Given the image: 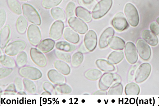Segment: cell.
Returning <instances> with one entry per match:
<instances>
[{
  "instance_id": "cell-22",
  "label": "cell",
  "mask_w": 159,
  "mask_h": 106,
  "mask_svg": "<svg viewBox=\"0 0 159 106\" xmlns=\"http://www.w3.org/2000/svg\"><path fill=\"white\" fill-rule=\"evenodd\" d=\"M96 64L98 69L105 72H113L116 69L113 64L103 59L97 60L96 62Z\"/></svg>"
},
{
  "instance_id": "cell-15",
  "label": "cell",
  "mask_w": 159,
  "mask_h": 106,
  "mask_svg": "<svg viewBox=\"0 0 159 106\" xmlns=\"http://www.w3.org/2000/svg\"><path fill=\"white\" fill-rule=\"evenodd\" d=\"M98 42L97 36L93 30H90L86 34L84 43L86 48L90 52L94 51L96 48Z\"/></svg>"
},
{
  "instance_id": "cell-39",
  "label": "cell",
  "mask_w": 159,
  "mask_h": 106,
  "mask_svg": "<svg viewBox=\"0 0 159 106\" xmlns=\"http://www.w3.org/2000/svg\"><path fill=\"white\" fill-rule=\"evenodd\" d=\"M62 0H43L42 5L46 9H50L58 6L62 2Z\"/></svg>"
},
{
  "instance_id": "cell-4",
  "label": "cell",
  "mask_w": 159,
  "mask_h": 106,
  "mask_svg": "<svg viewBox=\"0 0 159 106\" xmlns=\"http://www.w3.org/2000/svg\"><path fill=\"white\" fill-rule=\"evenodd\" d=\"M152 66L149 63L145 62L141 64L136 72L135 80L137 83H141L147 80L152 71Z\"/></svg>"
},
{
  "instance_id": "cell-5",
  "label": "cell",
  "mask_w": 159,
  "mask_h": 106,
  "mask_svg": "<svg viewBox=\"0 0 159 106\" xmlns=\"http://www.w3.org/2000/svg\"><path fill=\"white\" fill-rule=\"evenodd\" d=\"M125 14L130 25L136 27L139 23V18L138 11L133 4L127 3L125 8Z\"/></svg>"
},
{
  "instance_id": "cell-1",
  "label": "cell",
  "mask_w": 159,
  "mask_h": 106,
  "mask_svg": "<svg viewBox=\"0 0 159 106\" xmlns=\"http://www.w3.org/2000/svg\"><path fill=\"white\" fill-rule=\"evenodd\" d=\"M23 15L29 22L34 24L39 25L42 23V20L39 13L32 5L24 3L22 5Z\"/></svg>"
},
{
  "instance_id": "cell-33",
  "label": "cell",
  "mask_w": 159,
  "mask_h": 106,
  "mask_svg": "<svg viewBox=\"0 0 159 106\" xmlns=\"http://www.w3.org/2000/svg\"><path fill=\"white\" fill-rule=\"evenodd\" d=\"M7 3L10 10L18 15L22 14V9L20 4L17 0H7Z\"/></svg>"
},
{
  "instance_id": "cell-53",
  "label": "cell",
  "mask_w": 159,
  "mask_h": 106,
  "mask_svg": "<svg viewBox=\"0 0 159 106\" xmlns=\"http://www.w3.org/2000/svg\"><path fill=\"white\" fill-rule=\"evenodd\" d=\"M157 22L158 23V24L159 25V17L157 18Z\"/></svg>"
},
{
  "instance_id": "cell-25",
  "label": "cell",
  "mask_w": 159,
  "mask_h": 106,
  "mask_svg": "<svg viewBox=\"0 0 159 106\" xmlns=\"http://www.w3.org/2000/svg\"><path fill=\"white\" fill-rule=\"evenodd\" d=\"M124 58V52L121 50L112 52L108 58V61L112 64H116L121 62Z\"/></svg>"
},
{
  "instance_id": "cell-45",
  "label": "cell",
  "mask_w": 159,
  "mask_h": 106,
  "mask_svg": "<svg viewBox=\"0 0 159 106\" xmlns=\"http://www.w3.org/2000/svg\"><path fill=\"white\" fill-rule=\"evenodd\" d=\"M14 84L16 87L17 92L23 90L24 89V85L22 79L19 77H17L15 79Z\"/></svg>"
},
{
  "instance_id": "cell-36",
  "label": "cell",
  "mask_w": 159,
  "mask_h": 106,
  "mask_svg": "<svg viewBox=\"0 0 159 106\" xmlns=\"http://www.w3.org/2000/svg\"><path fill=\"white\" fill-rule=\"evenodd\" d=\"M28 57L27 54L22 51L19 54L16 58V62L18 67L20 68L25 66L27 64Z\"/></svg>"
},
{
  "instance_id": "cell-47",
  "label": "cell",
  "mask_w": 159,
  "mask_h": 106,
  "mask_svg": "<svg viewBox=\"0 0 159 106\" xmlns=\"http://www.w3.org/2000/svg\"><path fill=\"white\" fill-rule=\"evenodd\" d=\"M150 29L153 33L156 35H158L159 34V26L155 22L151 23L150 25Z\"/></svg>"
},
{
  "instance_id": "cell-17",
  "label": "cell",
  "mask_w": 159,
  "mask_h": 106,
  "mask_svg": "<svg viewBox=\"0 0 159 106\" xmlns=\"http://www.w3.org/2000/svg\"><path fill=\"white\" fill-rule=\"evenodd\" d=\"M114 29L111 27L107 28L103 31L99 40V45L100 48H104L108 46L110 39L114 36Z\"/></svg>"
},
{
  "instance_id": "cell-18",
  "label": "cell",
  "mask_w": 159,
  "mask_h": 106,
  "mask_svg": "<svg viewBox=\"0 0 159 106\" xmlns=\"http://www.w3.org/2000/svg\"><path fill=\"white\" fill-rule=\"evenodd\" d=\"M11 30L9 25H5L0 31V47L3 49L8 44L11 37Z\"/></svg>"
},
{
  "instance_id": "cell-51",
  "label": "cell",
  "mask_w": 159,
  "mask_h": 106,
  "mask_svg": "<svg viewBox=\"0 0 159 106\" xmlns=\"http://www.w3.org/2000/svg\"><path fill=\"white\" fill-rule=\"evenodd\" d=\"M52 94L51 92L48 91H45L43 92L42 94V95H52Z\"/></svg>"
},
{
  "instance_id": "cell-32",
  "label": "cell",
  "mask_w": 159,
  "mask_h": 106,
  "mask_svg": "<svg viewBox=\"0 0 159 106\" xmlns=\"http://www.w3.org/2000/svg\"><path fill=\"white\" fill-rule=\"evenodd\" d=\"M51 14L55 20L57 21H65L66 16L63 11L60 7L53 8L50 11Z\"/></svg>"
},
{
  "instance_id": "cell-52",
  "label": "cell",
  "mask_w": 159,
  "mask_h": 106,
  "mask_svg": "<svg viewBox=\"0 0 159 106\" xmlns=\"http://www.w3.org/2000/svg\"><path fill=\"white\" fill-rule=\"evenodd\" d=\"M19 1L21 2H26L30 1V0H19Z\"/></svg>"
},
{
  "instance_id": "cell-42",
  "label": "cell",
  "mask_w": 159,
  "mask_h": 106,
  "mask_svg": "<svg viewBox=\"0 0 159 106\" xmlns=\"http://www.w3.org/2000/svg\"><path fill=\"white\" fill-rule=\"evenodd\" d=\"M16 86L15 84L9 85L4 91V95H16L17 93Z\"/></svg>"
},
{
  "instance_id": "cell-16",
  "label": "cell",
  "mask_w": 159,
  "mask_h": 106,
  "mask_svg": "<svg viewBox=\"0 0 159 106\" xmlns=\"http://www.w3.org/2000/svg\"><path fill=\"white\" fill-rule=\"evenodd\" d=\"M47 76L49 81L55 85H60L65 83V77L55 69L49 70L48 72Z\"/></svg>"
},
{
  "instance_id": "cell-24",
  "label": "cell",
  "mask_w": 159,
  "mask_h": 106,
  "mask_svg": "<svg viewBox=\"0 0 159 106\" xmlns=\"http://www.w3.org/2000/svg\"><path fill=\"white\" fill-rule=\"evenodd\" d=\"M109 45L110 47L113 49L121 50L125 48V42L122 38L114 36L110 39Z\"/></svg>"
},
{
  "instance_id": "cell-13",
  "label": "cell",
  "mask_w": 159,
  "mask_h": 106,
  "mask_svg": "<svg viewBox=\"0 0 159 106\" xmlns=\"http://www.w3.org/2000/svg\"><path fill=\"white\" fill-rule=\"evenodd\" d=\"M112 24L116 30L120 32L126 30L129 26V25L122 12H119L116 14L112 21Z\"/></svg>"
},
{
  "instance_id": "cell-41",
  "label": "cell",
  "mask_w": 159,
  "mask_h": 106,
  "mask_svg": "<svg viewBox=\"0 0 159 106\" xmlns=\"http://www.w3.org/2000/svg\"><path fill=\"white\" fill-rule=\"evenodd\" d=\"M75 7V4L72 2L68 3L65 9L66 16L68 18L74 16Z\"/></svg>"
},
{
  "instance_id": "cell-2",
  "label": "cell",
  "mask_w": 159,
  "mask_h": 106,
  "mask_svg": "<svg viewBox=\"0 0 159 106\" xmlns=\"http://www.w3.org/2000/svg\"><path fill=\"white\" fill-rule=\"evenodd\" d=\"M112 4V0H101L93 10L92 17L95 19L103 17L109 11Z\"/></svg>"
},
{
  "instance_id": "cell-34",
  "label": "cell",
  "mask_w": 159,
  "mask_h": 106,
  "mask_svg": "<svg viewBox=\"0 0 159 106\" xmlns=\"http://www.w3.org/2000/svg\"><path fill=\"white\" fill-rule=\"evenodd\" d=\"M23 84L25 90L29 94H34L37 90L35 83L30 79L24 78L23 80Z\"/></svg>"
},
{
  "instance_id": "cell-6",
  "label": "cell",
  "mask_w": 159,
  "mask_h": 106,
  "mask_svg": "<svg viewBox=\"0 0 159 106\" xmlns=\"http://www.w3.org/2000/svg\"><path fill=\"white\" fill-rule=\"evenodd\" d=\"M27 44L23 40H18L13 42L6 47L5 54L10 56H15L22 52L26 48Z\"/></svg>"
},
{
  "instance_id": "cell-8",
  "label": "cell",
  "mask_w": 159,
  "mask_h": 106,
  "mask_svg": "<svg viewBox=\"0 0 159 106\" xmlns=\"http://www.w3.org/2000/svg\"><path fill=\"white\" fill-rule=\"evenodd\" d=\"M30 53L31 59L36 65L41 68L46 67L47 60L42 52L36 48H32Z\"/></svg>"
},
{
  "instance_id": "cell-23",
  "label": "cell",
  "mask_w": 159,
  "mask_h": 106,
  "mask_svg": "<svg viewBox=\"0 0 159 106\" xmlns=\"http://www.w3.org/2000/svg\"><path fill=\"white\" fill-rule=\"evenodd\" d=\"M55 68L59 72L64 75H68L70 73L71 69L67 62L60 60H57L54 63Z\"/></svg>"
},
{
  "instance_id": "cell-37",
  "label": "cell",
  "mask_w": 159,
  "mask_h": 106,
  "mask_svg": "<svg viewBox=\"0 0 159 106\" xmlns=\"http://www.w3.org/2000/svg\"><path fill=\"white\" fill-rule=\"evenodd\" d=\"M54 54L56 57L59 59L68 63L71 62V56L68 53L57 49L55 50Z\"/></svg>"
},
{
  "instance_id": "cell-30",
  "label": "cell",
  "mask_w": 159,
  "mask_h": 106,
  "mask_svg": "<svg viewBox=\"0 0 159 106\" xmlns=\"http://www.w3.org/2000/svg\"><path fill=\"white\" fill-rule=\"evenodd\" d=\"M102 73L97 69H92L86 71L84 73L85 77L88 80L96 81L101 78Z\"/></svg>"
},
{
  "instance_id": "cell-44",
  "label": "cell",
  "mask_w": 159,
  "mask_h": 106,
  "mask_svg": "<svg viewBox=\"0 0 159 106\" xmlns=\"http://www.w3.org/2000/svg\"><path fill=\"white\" fill-rule=\"evenodd\" d=\"M12 68L3 67L0 69V78L2 79L9 76L12 72Z\"/></svg>"
},
{
  "instance_id": "cell-31",
  "label": "cell",
  "mask_w": 159,
  "mask_h": 106,
  "mask_svg": "<svg viewBox=\"0 0 159 106\" xmlns=\"http://www.w3.org/2000/svg\"><path fill=\"white\" fill-rule=\"evenodd\" d=\"M140 92L139 86L134 82L127 84L125 88V92L127 95H138Z\"/></svg>"
},
{
  "instance_id": "cell-26",
  "label": "cell",
  "mask_w": 159,
  "mask_h": 106,
  "mask_svg": "<svg viewBox=\"0 0 159 106\" xmlns=\"http://www.w3.org/2000/svg\"><path fill=\"white\" fill-rule=\"evenodd\" d=\"M76 16L80 18L87 22H89L91 21L90 12L86 9L81 7H77L75 10Z\"/></svg>"
},
{
  "instance_id": "cell-50",
  "label": "cell",
  "mask_w": 159,
  "mask_h": 106,
  "mask_svg": "<svg viewBox=\"0 0 159 106\" xmlns=\"http://www.w3.org/2000/svg\"><path fill=\"white\" fill-rule=\"evenodd\" d=\"M17 94L18 95H26V93L23 90L18 91Z\"/></svg>"
},
{
  "instance_id": "cell-19",
  "label": "cell",
  "mask_w": 159,
  "mask_h": 106,
  "mask_svg": "<svg viewBox=\"0 0 159 106\" xmlns=\"http://www.w3.org/2000/svg\"><path fill=\"white\" fill-rule=\"evenodd\" d=\"M55 45V41L51 39H46L41 41L37 46L38 49L46 54L52 51Z\"/></svg>"
},
{
  "instance_id": "cell-43",
  "label": "cell",
  "mask_w": 159,
  "mask_h": 106,
  "mask_svg": "<svg viewBox=\"0 0 159 106\" xmlns=\"http://www.w3.org/2000/svg\"><path fill=\"white\" fill-rule=\"evenodd\" d=\"M43 87L45 91H49L52 94H56L55 87L49 82H44L43 84Z\"/></svg>"
},
{
  "instance_id": "cell-14",
  "label": "cell",
  "mask_w": 159,
  "mask_h": 106,
  "mask_svg": "<svg viewBox=\"0 0 159 106\" xmlns=\"http://www.w3.org/2000/svg\"><path fill=\"white\" fill-rule=\"evenodd\" d=\"M116 79V76L113 73L109 72L104 73L100 79L99 87L101 90H107Z\"/></svg>"
},
{
  "instance_id": "cell-7",
  "label": "cell",
  "mask_w": 159,
  "mask_h": 106,
  "mask_svg": "<svg viewBox=\"0 0 159 106\" xmlns=\"http://www.w3.org/2000/svg\"><path fill=\"white\" fill-rule=\"evenodd\" d=\"M27 37L30 44L36 46L41 41L42 35L40 30L37 25L32 24L28 28Z\"/></svg>"
},
{
  "instance_id": "cell-20",
  "label": "cell",
  "mask_w": 159,
  "mask_h": 106,
  "mask_svg": "<svg viewBox=\"0 0 159 106\" xmlns=\"http://www.w3.org/2000/svg\"><path fill=\"white\" fill-rule=\"evenodd\" d=\"M144 40L151 46H155L158 43V39L156 35L148 30H144L142 33Z\"/></svg>"
},
{
  "instance_id": "cell-29",
  "label": "cell",
  "mask_w": 159,
  "mask_h": 106,
  "mask_svg": "<svg viewBox=\"0 0 159 106\" xmlns=\"http://www.w3.org/2000/svg\"><path fill=\"white\" fill-rule=\"evenodd\" d=\"M0 63L4 67L11 68H15L16 65V61L14 58L4 54L1 55Z\"/></svg>"
},
{
  "instance_id": "cell-3",
  "label": "cell",
  "mask_w": 159,
  "mask_h": 106,
  "mask_svg": "<svg viewBox=\"0 0 159 106\" xmlns=\"http://www.w3.org/2000/svg\"><path fill=\"white\" fill-rule=\"evenodd\" d=\"M18 72L22 77L34 81L39 80L43 76L40 70L32 66H25L20 68Z\"/></svg>"
},
{
  "instance_id": "cell-48",
  "label": "cell",
  "mask_w": 159,
  "mask_h": 106,
  "mask_svg": "<svg viewBox=\"0 0 159 106\" xmlns=\"http://www.w3.org/2000/svg\"><path fill=\"white\" fill-rule=\"evenodd\" d=\"M108 92L105 90L100 89L95 91L93 95H107Z\"/></svg>"
},
{
  "instance_id": "cell-10",
  "label": "cell",
  "mask_w": 159,
  "mask_h": 106,
  "mask_svg": "<svg viewBox=\"0 0 159 106\" xmlns=\"http://www.w3.org/2000/svg\"><path fill=\"white\" fill-rule=\"evenodd\" d=\"M125 54L128 62L131 64L136 63L138 60L136 47L131 42H127L125 47Z\"/></svg>"
},
{
  "instance_id": "cell-9",
  "label": "cell",
  "mask_w": 159,
  "mask_h": 106,
  "mask_svg": "<svg viewBox=\"0 0 159 106\" xmlns=\"http://www.w3.org/2000/svg\"><path fill=\"white\" fill-rule=\"evenodd\" d=\"M137 48L140 58L144 61L150 58L152 51L150 46L142 39H139L136 43Z\"/></svg>"
},
{
  "instance_id": "cell-12",
  "label": "cell",
  "mask_w": 159,
  "mask_h": 106,
  "mask_svg": "<svg viewBox=\"0 0 159 106\" xmlns=\"http://www.w3.org/2000/svg\"><path fill=\"white\" fill-rule=\"evenodd\" d=\"M68 23L75 31L80 34H84L88 30L87 25L82 20L76 17H71L68 20Z\"/></svg>"
},
{
  "instance_id": "cell-49",
  "label": "cell",
  "mask_w": 159,
  "mask_h": 106,
  "mask_svg": "<svg viewBox=\"0 0 159 106\" xmlns=\"http://www.w3.org/2000/svg\"><path fill=\"white\" fill-rule=\"evenodd\" d=\"M83 3L85 5H89L92 3L94 0H82Z\"/></svg>"
},
{
  "instance_id": "cell-27",
  "label": "cell",
  "mask_w": 159,
  "mask_h": 106,
  "mask_svg": "<svg viewBox=\"0 0 159 106\" xmlns=\"http://www.w3.org/2000/svg\"><path fill=\"white\" fill-rule=\"evenodd\" d=\"M28 22L25 17L22 16H20L16 22V28L18 32L21 35L25 34L27 30Z\"/></svg>"
},
{
  "instance_id": "cell-28",
  "label": "cell",
  "mask_w": 159,
  "mask_h": 106,
  "mask_svg": "<svg viewBox=\"0 0 159 106\" xmlns=\"http://www.w3.org/2000/svg\"><path fill=\"white\" fill-rule=\"evenodd\" d=\"M56 47L58 50L67 52H72L77 48L75 45L64 41L57 42Z\"/></svg>"
},
{
  "instance_id": "cell-40",
  "label": "cell",
  "mask_w": 159,
  "mask_h": 106,
  "mask_svg": "<svg viewBox=\"0 0 159 106\" xmlns=\"http://www.w3.org/2000/svg\"><path fill=\"white\" fill-rule=\"evenodd\" d=\"M56 90L63 94H69L72 92L71 88L65 83L59 85H55Z\"/></svg>"
},
{
  "instance_id": "cell-35",
  "label": "cell",
  "mask_w": 159,
  "mask_h": 106,
  "mask_svg": "<svg viewBox=\"0 0 159 106\" xmlns=\"http://www.w3.org/2000/svg\"><path fill=\"white\" fill-rule=\"evenodd\" d=\"M84 57L80 52H77L74 53L71 59V65L73 67L77 68L80 66L83 62Z\"/></svg>"
},
{
  "instance_id": "cell-11",
  "label": "cell",
  "mask_w": 159,
  "mask_h": 106,
  "mask_svg": "<svg viewBox=\"0 0 159 106\" xmlns=\"http://www.w3.org/2000/svg\"><path fill=\"white\" fill-rule=\"evenodd\" d=\"M64 25L61 21L55 22L51 26L49 31V37L54 41H57L62 35Z\"/></svg>"
},
{
  "instance_id": "cell-46",
  "label": "cell",
  "mask_w": 159,
  "mask_h": 106,
  "mask_svg": "<svg viewBox=\"0 0 159 106\" xmlns=\"http://www.w3.org/2000/svg\"><path fill=\"white\" fill-rule=\"evenodd\" d=\"M0 12V27L1 29L6 21L7 14L6 11L3 9H1Z\"/></svg>"
},
{
  "instance_id": "cell-21",
  "label": "cell",
  "mask_w": 159,
  "mask_h": 106,
  "mask_svg": "<svg viewBox=\"0 0 159 106\" xmlns=\"http://www.w3.org/2000/svg\"><path fill=\"white\" fill-rule=\"evenodd\" d=\"M63 36L66 40L72 44H77L80 41V37L78 34L69 27L65 28Z\"/></svg>"
},
{
  "instance_id": "cell-38",
  "label": "cell",
  "mask_w": 159,
  "mask_h": 106,
  "mask_svg": "<svg viewBox=\"0 0 159 106\" xmlns=\"http://www.w3.org/2000/svg\"><path fill=\"white\" fill-rule=\"evenodd\" d=\"M123 87L122 84L119 83H116L113 85L110 88L108 95H122Z\"/></svg>"
}]
</instances>
